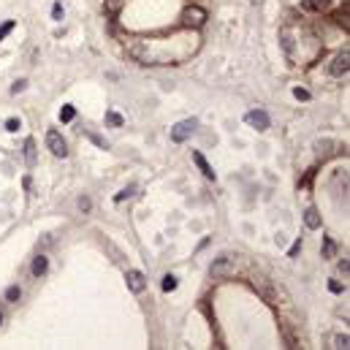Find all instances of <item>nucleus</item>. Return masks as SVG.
<instances>
[{
  "instance_id": "f257e3e1",
  "label": "nucleus",
  "mask_w": 350,
  "mask_h": 350,
  "mask_svg": "<svg viewBox=\"0 0 350 350\" xmlns=\"http://www.w3.org/2000/svg\"><path fill=\"white\" fill-rule=\"evenodd\" d=\"M182 28H190V30H198L206 25V19H209V14H206V9H201V6H187V9L182 11Z\"/></svg>"
},
{
  "instance_id": "f03ea898",
  "label": "nucleus",
  "mask_w": 350,
  "mask_h": 350,
  "mask_svg": "<svg viewBox=\"0 0 350 350\" xmlns=\"http://www.w3.org/2000/svg\"><path fill=\"white\" fill-rule=\"evenodd\" d=\"M234 272H237V255H220V258L209 266V274H212L214 280L231 277Z\"/></svg>"
},
{
  "instance_id": "7ed1b4c3",
  "label": "nucleus",
  "mask_w": 350,
  "mask_h": 350,
  "mask_svg": "<svg viewBox=\"0 0 350 350\" xmlns=\"http://www.w3.org/2000/svg\"><path fill=\"white\" fill-rule=\"evenodd\" d=\"M196 120H182V123H177V125H174L171 128V141H174V144H182V141H187V139H190L193 136V133H196Z\"/></svg>"
},
{
  "instance_id": "20e7f679",
  "label": "nucleus",
  "mask_w": 350,
  "mask_h": 350,
  "mask_svg": "<svg viewBox=\"0 0 350 350\" xmlns=\"http://www.w3.org/2000/svg\"><path fill=\"white\" fill-rule=\"evenodd\" d=\"M347 71H350V52H339V55L334 57V63L328 65V73L336 79H342V76H347Z\"/></svg>"
},
{
  "instance_id": "39448f33",
  "label": "nucleus",
  "mask_w": 350,
  "mask_h": 350,
  "mask_svg": "<svg viewBox=\"0 0 350 350\" xmlns=\"http://www.w3.org/2000/svg\"><path fill=\"white\" fill-rule=\"evenodd\" d=\"M46 147H49V152L55 155V158H65V155H68V147H65V139L60 136L57 131H49V133H46Z\"/></svg>"
},
{
  "instance_id": "423d86ee",
  "label": "nucleus",
  "mask_w": 350,
  "mask_h": 350,
  "mask_svg": "<svg viewBox=\"0 0 350 350\" xmlns=\"http://www.w3.org/2000/svg\"><path fill=\"white\" fill-rule=\"evenodd\" d=\"M245 123L250 125V128H255V131H269L272 120H269V114H266V111L253 109V111H247V114H245Z\"/></svg>"
},
{
  "instance_id": "0eeeda50",
  "label": "nucleus",
  "mask_w": 350,
  "mask_h": 350,
  "mask_svg": "<svg viewBox=\"0 0 350 350\" xmlns=\"http://www.w3.org/2000/svg\"><path fill=\"white\" fill-rule=\"evenodd\" d=\"M125 280H128V291L131 293H141L147 288V277L139 272V269H131V272L125 274Z\"/></svg>"
},
{
  "instance_id": "6e6552de",
  "label": "nucleus",
  "mask_w": 350,
  "mask_h": 350,
  "mask_svg": "<svg viewBox=\"0 0 350 350\" xmlns=\"http://www.w3.org/2000/svg\"><path fill=\"white\" fill-rule=\"evenodd\" d=\"M193 163H196L198 168H201V174H204L206 179H209V182H214V179H217V174H214V168L206 163V158L201 152H193Z\"/></svg>"
},
{
  "instance_id": "1a4fd4ad",
  "label": "nucleus",
  "mask_w": 350,
  "mask_h": 350,
  "mask_svg": "<svg viewBox=\"0 0 350 350\" xmlns=\"http://www.w3.org/2000/svg\"><path fill=\"white\" fill-rule=\"evenodd\" d=\"M301 9L315 11V14H323V11L331 9V0H301Z\"/></svg>"
},
{
  "instance_id": "9d476101",
  "label": "nucleus",
  "mask_w": 350,
  "mask_h": 350,
  "mask_svg": "<svg viewBox=\"0 0 350 350\" xmlns=\"http://www.w3.org/2000/svg\"><path fill=\"white\" fill-rule=\"evenodd\" d=\"M304 225L309 228V231H318V228L323 225V220H320V212L315 209V206H309V209L304 212Z\"/></svg>"
},
{
  "instance_id": "9b49d317",
  "label": "nucleus",
  "mask_w": 350,
  "mask_h": 350,
  "mask_svg": "<svg viewBox=\"0 0 350 350\" xmlns=\"http://www.w3.org/2000/svg\"><path fill=\"white\" fill-rule=\"evenodd\" d=\"M46 269H49V258H46V255H36V258H33V266H30L33 277H44Z\"/></svg>"
},
{
  "instance_id": "f8f14e48",
  "label": "nucleus",
  "mask_w": 350,
  "mask_h": 350,
  "mask_svg": "<svg viewBox=\"0 0 350 350\" xmlns=\"http://www.w3.org/2000/svg\"><path fill=\"white\" fill-rule=\"evenodd\" d=\"M320 253H323V258H334V255H336V242H334V239H328V237H323V247H320Z\"/></svg>"
},
{
  "instance_id": "ddd939ff",
  "label": "nucleus",
  "mask_w": 350,
  "mask_h": 350,
  "mask_svg": "<svg viewBox=\"0 0 350 350\" xmlns=\"http://www.w3.org/2000/svg\"><path fill=\"white\" fill-rule=\"evenodd\" d=\"M25 160H28V166H36V141L33 139L25 141Z\"/></svg>"
},
{
  "instance_id": "4468645a",
  "label": "nucleus",
  "mask_w": 350,
  "mask_h": 350,
  "mask_svg": "<svg viewBox=\"0 0 350 350\" xmlns=\"http://www.w3.org/2000/svg\"><path fill=\"white\" fill-rule=\"evenodd\" d=\"M177 285H179V280L174 277V274H166L163 282H160V288H163V293H171V291H177Z\"/></svg>"
},
{
  "instance_id": "2eb2a0df",
  "label": "nucleus",
  "mask_w": 350,
  "mask_h": 350,
  "mask_svg": "<svg viewBox=\"0 0 350 350\" xmlns=\"http://www.w3.org/2000/svg\"><path fill=\"white\" fill-rule=\"evenodd\" d=\"M125 6V0H103V9L109 11V14H120Z\"/></svg>"
},
{
  "instance_id": "dca6fc26",
  "label": "nucleus",
  "mask_w": 350,
  "mask_h": 350,
  "mask_svg": "<svg viewBox=\"0 0 350 350\" xmlns=\"http://www.w3.org/2000/svg\"><path fill=\"white\" fill-rule=\"evenodd\" d=\"M336 25H339V28H345V33H347V28H350V22H347V3L336 11Z\"/></svg>"
},
{
  "instance_id": "f3484780",
  "label": "nucleus",
  "mask_w": 350,
  "mask_h": 350,
  "mask_svg": "<svg viewBox=\"0 0 350 350\" xmlns=\"http://www.w3.org/2000/svg\"><path fill=\"white\" fill-rule=\"evenodd\" d=\"M347 345H350V336H347V334H336L331 347H336V350H347Z\"/></svg>"
},
{
  "instance_id": "a211bd4d",
  "label": "nucleus",
  "mask_w": 350,
  "mask_h": 350,
  "mask_svg": "<svg viewBox=\"0 0 350 350\" xmlns=\"http://www.w3.org/2000/svg\"><path fill=\"white\" fill-rule=\"evenodd\" d=\"M73 117H76V109H73V106H63V109H60V123H71Z\"/></svg>"
},
{
  "instance_id": "6ab92c4d",
  "label": "nucleus",
  "mask_w": 350,
  "mask_h": 350,
  "mask_svg": "<svg viewBox=\"0 0 350 350\" xmlns=\"http://www.w3.org/2000/svg\"><path fill=\"white\" fill-rule=\"evenodd\" d=\"M106 123H109V125H114V128H123V125H125V120L120 117L117 111H106Z\"/></svg>"
},
{
  "instance_id": "aec40b11",
  "label": "nucleus",
  "mask_w": 350,
  "mask_h": 350,
  "mask_svg": "<svg viewBox=\"0 0 350 350\" xmlns=\"http://www.w3.org/2000/svg\"><path fill=\"white\" fill-rule=\"evenodd\" d=\"M133 193H136V187H133V185H131V187H125V190H120L117 196H114V204H123L125 198H131V196H133Z\"/></svg>"
},
{
  "instance_id": "412c9836",
  "label": "nucleus",
  "mask_w": 350,
  "mask_h": 350,
  "mask_svg": "<svg viewBox=\"0 0 350 350\" xmlns=\"http://www.w3.org/2000/svg\"><path fill=\"white\" fill-rule=\"evenodd\" d=\"M14 28H17V22H14V19H9V22H3V25H0V41H3V38L9 36V33L14 30Z\"/></svg>"
},
{
  "instance_id": "4be33fe9",
  "label": "nucleus",
  "mask_w": 350,
  "mask_h": 350,
  "mask_svg": "<svg viewBox=\"0 0 350 350\" xmlns=\"http://www.w3.org/2000/svg\"><path fill=\"white\" fill-rule=\"evenodd\" d=\"M19 296H22V291H19V285H11L9 291H6V301H19Z\"/></svg>"
},
{
  "instance_id": "5701e85b",
  "label": "nucleus",
  "mask_w": 350,
  "mask_h": 350,
  "mask_svg": "<svg viewBox=\"0 0 350 350\" xmlns=\"http://www.w3.org/2000/svg\"><path fill=\"white\" fill-rule=\"evenodd\" d=\"M76 206H79V212H90L92 209V201L87 198V196H82V198L76 201Z\"/></svg>"
},
{
  "instance_id": "b1692460",
  "label": "nucleus",
  "mask_w": 350,
  "mask_h": 350,
  "mask_svg": "<svg viewBox=\"0 0 350 350\" xmlns=\"http://www.w3.org/2000/svg\"><path fill=\"white\" fill-rule=\"evenodd\" d=\"M52 19H55V22H63V3L52 6Z\"/></svg>"
},
{
  "instance_id": "393cba45",
  "label": "nucleus",
  "mask_w": 350,
  "mask_h": 350,
  "mask_svg": "<svg viewBox=\"0 0 350 350\" xmlns=\"http://www.w3.org/2000/svg\"><path fill=\"white\" fill-rule=\"evenodd\" d=\"M293 98H299V100H309L312 95H309V92L304 90V87H293Z\"/></svg>"
},
{
  "instance_id": "a878e982",
  "label": "nucleus",
  "mask_w": 350,
  "mask_h": 350,
  "mask_svg": "<svg viewBox=\"0 0 350 350\" xmlns=\"http://www.w3.org/2000/svg\"><path fill=\"white\" fill-rule=\"evenodd\" d=\"M19 128H22V123H19V120H17V117H11V120H9V123H6V131H9V133H17V131H19Z\"/></svg>"
},
{
  "instance_id": "bb28decb",
  "label": "nucleus",
  "mask_w": 350,
  "mask_h": 350,
  "mask_svg": "<svg viewBox=\"0 0 350 350\" xmlns=\"http://www.w3.org/2000/svg\"><path fill=\"white\" fill-rule=\"evenodd\" d=\"M299 253H301V239H296V242H293V247L288 250V258H296Z\"/></svg>"
},
{
  "instance_id": "cd10ccee",
  "label": "nucleus",
  "mask_w": 350,
  "mask_h": 350,
  "mask_svg": "<svg viewBox=\"0 0 350 350\" xmlns=\"http://www.w3.org/2000/svg\"><path fill=\"white\" fill-rule=\"evenodd\" d=\"M328 288H331L334 293H342V291H345V285H342V282H336V280H331V282H328Z\"/></svg>"
},
{
  "instance_id": "c85d7f7f",
  "label": "nucleus",
  "mask_w": 350,
  "mask_h": 350,
  "mask_svg": "<svg viewBox=\"0 0 350 350\" xmlns=\"http://www.w3.org/2000/svg\"><path fill=\"white\" fill-rule=\"evenodd\" d=\"M25 87H28V82H25V79H19V82H17L14 87H11V92H14V95H17V92H22Z\"/></svg>"
},
{
  "instance_id": "c756f323",
  "label": "nucleus",
  "mask_w": 350,
  "mask_h": 350,
  "mask_svg": "<svg viewBox=\"0 0 350 350\" xmlns=\"http://www.w3.org/2000/svg\"><path fill=\"white\" fill-rule=\"evenodd\" d=\"M347 272H350V264H347V258H345V261H339V274H345V277H347Z\"/></svg>"
},
{
  "instance_id": "7c9ffc66",
  "label": "nucleus",
  "mask_w": 350,
  "mask_h": 350,
  "mask_svg": "<svg viewBox=\"0 0 350 350\" xmlns=\"http://www.w3.org/2000/svg\"><path fill=\"white\" fill-rule=\"evenodd\" d=\"M0 320H3V315H0Z\"/></svg>"
}]
</instances>
